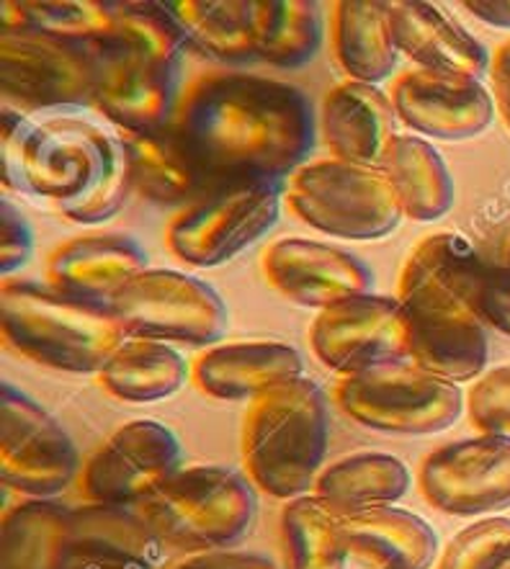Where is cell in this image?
<instances>
[{"label": "cell", "mask_w": 510, "mask_h": 569, "mask_svg": "<svg viewBox=\"0 0 510 569\" xmlns=\"http://www.w3.org/2000/svg\"><path fill=\"white\" fill-rule=\"evenodd\" d=\"M392 31L397 52L410 57L423 70L477 80L490 70L492 57L480 39L436 3H392Z\"/></svg>", "instance_id": "obj_22"}, {"label": "cell", "mask_w": 510, "mask_h": 569, "mask_svg": "<svg viewBox=\"0 0 510 569\" xmlns=\"http://www.w3.org/2000/svg\"><path fill=\"white\" fill-rule=\"evenodd\" d=\"M142 271H148V250L127 232L78 234L47 258L52 289L101 307H109L117 291Z\"/></svg>", "instance_id": "obj_18"}, {"label": "cell", "mask_w": 510, "mask_h": 569, "mask_svg": "<svg viewBox=\"0 0 510 569\" xmlns=\"http://www.w3.org/2000/svg\"><path fill=\"white\" fill-rule=\"evenodd\" d=\"M266 281L283 299L312 310L371 295L374 271L351 250L307 238H283L266 248L261 260Z\"/></svg>", "instance_id": "obj_17"}, {"label": "cell", "mask_w": 510, "mask_h": 569, "mask_svg": "<svg viewBox=\"0 0 510 569\" xmlns=\"http://www.w3.org/2000/svg\"><path fill=\"white\" fill-rule=\"evenodd\" d=\"M31 253H34V232L23 211L6 193L0 201V273L3 279H11L16 271H21Z\"/></svg>", "instance_id": "obj_38"}, {"label": "cell", "mask_w": 510, "mask_h": 569, "mask_svg": "<svg viewBox=\"0 0 510 569\" xmlns=\"http://www.w3.org/2000/svg\"><path fill=\"white\" fill-rule=\"evenodd\" d=\"M412 475L402 459L382 451H359L320 471L312 495L340 513L394 506L410 492Z\"/></svg>", "instance_id": "obj_29"}, {"label": "cell", "mask_w": 510, "mask_h": 569, "mask_svg": "<svg viewBox=\"0 0 510 569\" xmlns=\"http://www.w3.org/2000/svg\"><path fill=\"white\" fill-rule=\"evenodd\" d=\"M0 158L6 191L50 201L76 224L109 222L132 191L121 137L76 113L34 119L3 106Z\"/></svg>", "instance_id": "obj_2"}, {"label": "cell", "mask_w": 510, "mask_h": 569, "mask_svg": "<svg viewBox=\"0 0 510 569\" xmlns=\"http://www.w3.org/2000/svg\"><path fill=\"white\" fill-rule=\"evenodd\" d=\"M330 446L328 395L312 379L281 385L250 402L240 453L258 490L294 500L318 482Z\"/></svg>", "instance_id": "obj_4"}, {"label": "cell", "mask_w": 510, "mask_h": 569, "mask_svg": "<svg viewBox=\"0 0 510 569\" xmlns=\"http://www.w3.org/2000/svg\"><path fill=\"white\" fill-rule=\"evenodd\" d=\"M384 173L412 222H436L453 207V178L433 148L418 134H397L384 158Z\"/></svg>", "instance_id": "obj_28"}, {"label": "cell", "mask_w": 510, "mask_h": 569, "mask_svg": "<svg viewBox=\"0 0 510 569\" xmlns=\"http://www.w3.org/2000/svg\"><path fill=\"white\" fill-rule=\"evenodd\" d=\"M314 359L348 377L408 361V315L397 297L361 295L328 307L310 328Z\"/></svg>", "instance_id": "obj_14"}, {"label": "cell", "mask_w": 510, "mask_h": 569, "mask_svg": "<svg viewBox=\"0 0 510 569\" xmlns=\"http://www.w3.org/2000/svg\"><path fill=\"white\" fill-rule=\"evenodd\" d=\"M418 487L447 516H488L510 508V441L496 436L461 438L426 457Z\"/></svg>", "instance_id": "obj_15"}, {"label": "cell", "mask_w": 510, "mask_h": 569, "mask_svg": "<svg viewBox=\"0 0 510 569\" xmlns=\"http://www.w3.org/2000/svg\"><path fill=\"white\" fill-rule=\"evenodd\" d=\"M304 377V359L281 340H240L207 348L191 366L197 387L217 400H258L281 385Z\"/></svg>", "instance_id": "obj_19"}, {"label": "cell", "mask_w": 510, "mask_h": 569, "mask_svg": "<svg viewBox=\"0 0 510 569\" xmlns=\"http://www.w3.org/2000/svg\"><path fill=\"white\" fill-rule=\"evenodd\" d=\"M103 60L99 44L0 31V93L21 111H80L93 106Z\"/></svg>", "instance_id": "obj_10"}, {"label": "cell", "mask_w": 510, "mask_h": 569, "mask_svg": "<svg viewBox=\"0 0 510 569\" xmlns=\"http://www.w3.org/2000/svg\"><path fill=\"white\" fill-rule=\"evenodd\" d=\"M117 8L103 0H6L0 3V31H39L70 42L107 47Z\"/></svg>", "instance_id": "obj_33"}, {"label": "cell", "mask_w": 510, "mask_h": 569, "mask_svg": "<svg viewBox=\"0 0 510 569\" xmlns=\"http://www.w3.org/2000/svg\"><path fill=\"white\" fill-rule=\"evenodd\" d=\"M64 569H124V567H111V565H99V562H86V559L70 557V565Z\"/></svg>", "instance_id": "obj_43"}, {"label": "cell", "mask_w": 510, "mask_h": 569, "mask_svg": "<svg viewBox=\"0 0 510 569\" xmlns=\"http://www.w3.org/2000/svg\"><path fill=\"white\" fill-rule=\"evenodd\" d=\"M333 54L348 80L382 83L397 64L392 3L379 0H340L330 19Z\"/></svg>", "instance_id": "obj_26"}, {"label": "cell", "mask_w": 510, "mask_h": 569, "mask_svg": "<svg viewBox=\"0 0 510 569\" xmlns=\"http://www.w3.org/2000/svg\"><path fill=\"white\" fill-rule=\"evenodd\" d=\"M191 377V366L170 343L127 338L99 371L101 387L124 402H158L176 395Z\"/></svg>", "instance_id": "obj_31"}, {"label": "cell", "mask_w": 510, "mask_h": 569, "mask_svg": "<svg viewBox=\"0 0 510 569\" xmlns=\"http://www.w3.org/2000/svg\"><path fill=\"white\" fill-rule=\"evenodd\" d=\"M137 510L166 547L199 555L246 539L256 523L258 500L253 482L240 471L204 465L176 471Z\"/></svg>", "instance_id": "obj_6"}, {"label": "cell", "mask_w": 510, "mask_h": 569, "mask_svg": "<svg viewBox=\"0 0 510 569\" xmlns=\"http://www.w3.org/2000/svg\"><path fill=\"white\" fill-rule=\"evenodd\" d=\"M322 8L310 0H256L258 60L283 70H299L322 47Z\"/></svg>", "instance_id": "obj_32"}, {"label": "cell", "mask_w": 510, "mask_h": 569, "mask_svg": "<svg viewBox=\"0 0 510 569\" xmlns=\"http://www.w3.org/2000/svg\"><path fill=\"white\" fill-rule=\"evenodd\" d=\"M72 557L124 569H158L166 543L140 516V510L86 502L72 508Z\"/></svg>", "instance_id": "obj_24"}, {"label": "cell", "mask_w": 510, "mask_h": 569, "mask_svg": "<svg viewBox=\"0 0 510 569\" xmlns=\"http://www.w3.org/2000/svg\"><path fill=\"white\" fill-rule=\"evenodd\" d=\"M333 400L348 418L392 436H433L449 430L464 412V392L453 381L412 361L340 377Z\"/></svg>", "instance_id": "obj_8"}, {"label": "cell", "mask_w": 510, "mask_h": 569, "mask_svg": "<svg viewBox=\"0 0 510 569\" xmlns=\"http://www.w3.org/2000/svg\"><path fill=\"white\" fill-rule=\"evenodd\" d=\"M109 307L129 338L160 343L220 346L230 328V312L212 283L170 268H148L134 276Z\"/></svg>", "instance_id": "obj_11"}, {"label": "cell", "mask_w": 510, "mask_h": 569, "mask_svg": "<svg viewBox=\"0 0 510 569\" xmlns=\"http://www.w3.org/2000/svg\"><path fill=\"white\" fill-rule=\"evenodd\" d=\"M0 330L8 351L68 373H99L129 338L111 307L23 279L0 283Z\"/></svg>", "instance_id": "obj_5"}, {"label": "cell", "mask_w": 510, "mask_h": 569, "mask_svg": "<svg viewBox=\"0 0 510 569\" xmlns=\"http://www.w3.org/2000/svg\"><path fill=\"white\" fill-rule=\"evenodd\" d=\"M488 263L459 232H436L410 250L397 299L408 315V361L461 385L490 359L488 325L474 310Z\"/></svg>", "instance_id": "obj_3"}, {"label": "cell", "mask_w": 510, "mask_h": 569, "mask_svg": "<svg viewBox=\"0 0 510 569\" xmlns=\"http://www.w3.org/2000/svg\"><path fill=\"white\" fill-rule=\"evenodd\" d=\"M283 199L299 222L356 242L387 238L404 217L384 168L338 158L304 162L283 183Z\"/></svg>", "instance_id": "obj_7"}, {"label": "cell", "mask_w": 510, "mask_h": 569, "mask_svg": "<svg viewBox=\"0 0 510 569\" xmlns=\"http://www.w3.org/2000/svg\"><path fill=\"white\" fill-rule=\"evenodd\" d=\"M397 113L390 93L379 86L343 80L330 88L320 111V127L330 158L382 168L397 137Z\"/></svg>", "instance_id": "obj_21"}, {"label": "cell", "mask_w": 510, "mask_h": 569, "mask_svg": "<svg viewBox=\"0 0 510 569\" xmlns=\"http://www.w3.org/2000/svg\"><path fill=\"white\" fill-rule=\"evenodd\" d=\"M178 99V68L109 52L93 106L121 132H148L173 121Z\"/></svg>", "instance_id": "obj_20"}, {"label": "cell", "mask_w": 510, "mask_h": 569, "mask_svg": "<svg viewBox=\"0 0 510 569\" xmlns=\"http://www.w3.org/2000/svg\"><path fill=\"white\" fill-rule=\"evenodd\" d=\"M490 80H492V99L496 109L510 129V42L500 44L490 62Z\"/></svg>", "instance_id": "obj_41"}, {"label": "cell", "mask_w": 510, "mask_h": 569, "mask_svg": "<svg viewBox=\"0 0 510 569\" xmlns=\"http://www.w3.org/2000/svg\"><path fill=\"white\" fill-rule=\"evenodd\" d=\"M464 8L488 27L510 29V0H467Z\"/></svg>", "instance_id": "obj_42"}, {"label": "cell", "mask_w": 510, "mask_h": 569, "mask_svg": "<svg viewBox=\"0 0 510 569\" xmlns=\"http://www.w3.org/2000/svg\"><path fill=\"white\" fill-rule=\"evenodd\" d=\"M183 469V446L158 420L121 426L80 471V495L99 506H140Z\"/></svg>", "instance_id": "obj_13"}, {"label": "cell", "mask_w": 510, "mask_h": 569, "mask_svg": "<svg viewBox=\"0 0 510 569\" xmlns=\"http://www.w3.org/2000/svg\"><path fill=\"white\" fill-rule=\"evenodd\" d=\"M113 8H117L113 34L103 52H124L168 68H181V57L189 42L166 3L140 0V3H113Z\"/></svg>", "instance_id": "obj_35"}, {"label": "cell", "mask_w": 510, "mask_h": 569, "mask_svg": "<svg viewBox=\"0 0 510 569\" xmlns=\"http://www.w3.org/2000/svg\"><path fill=\"white\" fill-rule=\"evenodd\" d=\"M132 189L156 204H186L212 189L204 170L173 124L148 132H121Z\"/></svg>", "instance_id": "obj_25"}, {"label": "cell", "mask_w": 510, "mask_h": 569, "mask_svg": "<svg viewBox=\"0 0 510 569\" xmlns=\"http://www.w3.org/2000/svg\"><path fill=\"white\" fill-rule=\"evenodd\" d=\"M168 11L186 42L209 60L246 64L256 52V0H173Z\"/></svg>", "instance_id": "obj_30"}, {"label": "cell", "mask_w": 510, "mask_h": 569, "mask_svg": "<svg viewBox=\"0 0 510 569\" xmlns=\"http://www.w3.org/2000/svg\"><path fill=\"white\" fill-rule=\"evenodd\" d=\"M170 124L212 186L287 183L318 140V117L302 88L240 70L193 78Z\"/></svg>", "instance_id": "obj_1"}, {"label": "cell", "mask_w": 510, "mask_h": 569, "mask_svg": "<svg viewBox=\"0 0 510 569\" xmlns=\"http://www.w3.org/2000/svg\"><path fill=\"white\" fill-rule=\"evenodd\" d=\"M467 412L482 436L510 441V363L482 373L467 395Z\"/></svg>", "instance_id": "obj_37"}, {"label": "cell", "mask_w": 510, "mask_h": 569, "mask_svg": "<svg viewBox=\"0 0 510 569\" xmlns=\"http://www.w3.org/2000/svg\"><path fill=\"white\" fill-rule=\"evenodd\" d=\"M78 471V446L62 422L8 379L0 381V479L8 490L54 500Z\"/></svg>", "instance_id": "obj_12"}, {"label": "cell", "mask_w": 510, "mask_h": 569, "mask_svg": "<svg viewBox=\"0 0 510 569\" xmlns=\"http://www.w3.org/2000/svg\"><path fill=\"white\" fill-rule=\"evenodd\" d=\"M390 99L397 119L423 140H472L496 119V99L488 88L477 78L451 72L404 70L394 78Z\"/></svg>", "instance_id": "obj_16"}, {"label": "cell", "mask_w": 510, "mask_h": 569, "mask_svg": "<svg viewBox=\"0 0 510 569\" xmlns=\"http://www.w3.org/2000/svg\"><path fill=\"white\" fill-rule=\"evenodd\" d=\"M474 310L488 328L510 336V266H488L477 289Z\"/></svg>", "instance_id": "obj_39"}, {"label": "cell", "mask_w": 510, "mask_h": 569, "mask_svg": "<svg viewBox=\"0 0 510 569\" xmlns=\"http://www.w3.org/2000/svg\"><path fill=\"white\" fill-rule=\"evenodd\" d=\"M436 569H510V518H482L453 536Z\"/></svg>", "instance_id": "obj_36"}, {"label": "cell", "mask_w": 510, "mask_h": 569, "mask_svg": "<svg viewBox=\"0 0 510 569\" xmlns=\"http://www.w3.org/2000/svg\"><path fill=\"white\" fill-rule=\"evenodd\" d=\"M72 508L23 500L0 523V569H64L70 565Z\"/></svg>", "instance_id": "obj_27"}, {"label": "cell", "mask_w": 510, "mask_h": 569, "mask_svg": "<svg viewBox=\"0 0 510 569\" xmlns=\"http://www.w3.org/2000/svg\"><path fill=\"white\" fill-rule=\"evenodd\" d=\"M348 555L369 569H431L439 562V536L426 518L382 506L340 518Z\"/></svg>", "instance_id": "obj_23"}, {"label": "cell", "mask_w": 510, "mask_h": 569, "mask_svg": "<svg viewBox=\"0 0 510 569\" xmlns=\"http://www.w3.org/2000/svg\"><path fill=\"white\" fill-rule=\"evenodd\" d=\"M340 510L312 492L289 500L281 510L289 569H348L351 555L340 536Z\"/></svg>", "instance_id": "obj_34"}, {"label": "cell", "mask_w": 510, "mask_h": 569, "mask_svg": "<svg viewBox=\"0 0 510 569\" xmlns=\"http://www.w3.org/2000/svg\"><path fill=\"white\" fill-rule=\"evenodd\" d=\"M173 569H279V565L263 555H253V551L217 549L189 555Z\"/></svg>", "instance_id": "obj_40"}, {"label": "cell", "mask_w": 510, "mask_h": 569, "mask_svg": "<svg viewBox=\"0 0 510 569\" xmlns=\"http://www.w3.org/2000/svg\"><path fill=\"white\" fill-rule=\"evenodd\" d=\"M283 183L227 181L214 183L183 207L166 227V246L193 268L230 263L273 230L281 214Z\"/></svg>", "instance_id": "obj_9"}, {"label": "cell", "mask_w": 510, "mask_h": 569, "mask_svg": "<svg viewBox=\"0 0 510 569\" xmlns=\"http://www.w3.org/2000/svg\"><path fill=\"white\" fill-rule=\"evenodd\" d=\"M508 266H510V248H508Z\"/></svg>", "instance_id": "obj_44"}]
</instances>
